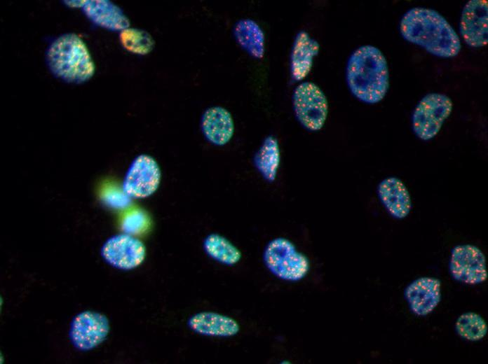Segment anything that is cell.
<instances>
[{
    "label": "cell",
    "instance_id": "6da1fadb",
    "mask_svg": "<svg viewBox=\"0 0 488 364\" xmlns=\"http://www.w3.org/2000/svg\"><path fill=\"white\" fill-rule=\"evenodd\" d=\"M400 30L407 41L423 48L440 57H453L461 50V41L455 30L438 12L416 7L401 19Z\"/></svg>",
    "mask_w": 488,
    "mask_h": 364
},
{
    "label": "cell",
    "instance_id": "7a4b0ae2",
    "mask_svg": "<svg viewBox=\"0 0 488 364\" xmlns=\"http://www.w3.org/2000/svg\"><path fill=\"white\" fill-rule=\"evenodd\" d=\"M346 80L359 100L367 104L381 101L389 87L388 68L382 52L372 46L358 48L348 61Z\"/></svg>",
    "mask_w": 488,
    "mask_h": 364
},
{
    "label": "cell",
    "instance_id": "3957f363",
    "mask_svg": "<svg viewBox=\"0 0 488 364\" xmlns=\"http://www.w3.org/2000/svg\"><path fill=\"white\" fill-rule=\"evenodd\" d=\"M46 61L52 74L68 83H83L93 76L95 71L86 44L74 33L56 38L47 48Z\"/></svg>",
    "mask_w": 488,
    "mask_h": 364
},
{
    "label": "cell",
    "instance_id": "277c9868",
    "mask_svg": "<svg viewBox=\"0 0 488 364\" xmlns=\"http://www.w3.org/2000/svg\"><path fill=\"white\" fill-rule=\"evenodd\" d=\"M263 260L276 277L290 282L303 279L310 270L308 257L285 237H276L266 246Z\"/></svg>",
    "mask_w": 488,
    "mask_h": 364
},
{
    "label": "cell",
    "instance_id": "5b68a950",
    "mask_svg": "<svg viewBox=\"0 0 488 364\" xmlns=\"http://www.w3.org/2000/svg\"><path fill=\"white\" fill-rule=\"evenodd\" d=\"M452 99L440 93H429L416 105L412 118V129L418 138L428 141L435 137L450 115Z\"/></svg>",
    "mask_w": 488,
    "mask_h": 364
},
{
    "label": "cell",
    "instance_id": "8992f818",
    "mask_svg": "<svg viewBox=\"0 0 488 364\" xmlns=\"http://www.w3.org/2000/svg\"><path fill=\"white\" fill-rule=\"evenodd\" d=\"M293 108L301 125L310 131L323 127L328 113V103L322 90L315 83L303 82L294 90Z\"/></svg>",
    "mask_w": 488,
    "mask_h": 364
},
{
    "label": "cell",
    "instance_id": "52a82bcc",
    "mask_svg": "<svg viewBox=\"0 0 488 364\" xmlns=\"http://www.w3.org/2000/svg\"><path fill=\"white\" fill-rule=\"evenodd\" d=\"M161 172L156 160L142 154L130 165L122 188L130 198H145L154 194L158 188Z\"/></svg>",
    "mask_w": 488,
    "mask_h": 364
},
{
    "label": "cell",
    "instance_id": "ba28073f",
    "mask_svg": "<svg viewBox=\"0 0 488 364\" xmlns=\"http://www.w3.org/2000/svg\"><path fill=\"white\" fill-rule=\"evenodd\" d=\"M449 270L453 278L466 284H480L487 279L486 258L477 246H455L451 253Z\"/></svg>",
    "mask_w": 488,
    "mask_h": 364
},
{
    "label": "cell",
    "instance_id": "9c48e42d",
    "mask_svg": "<svg viewBox=\"0 0 488 364\" xmlns=\"http://www.w3.org/2000/svg\"><path fill=\"white\" fill-rule=\"evenodd\" d=\"M110 330L105 315L92 311H84L73 318L69 337L74 346L79 350L94 349L107 338Z\"/></svg>",
    "mask_w": 488,
    "mask_h": 364
},
{
    "label": "cell",
    "instance_id": "30bf717a",
    "mask_svg": "<svg viewBox=\"0 0 488 364\" xmlns=\"http://www.w3.org/2000/svg\"><path fill=\"white\" fill-rule=\"evenodd\" d=\"M101 254L111 266L130 270L143 262L146 257V248L139 239L124 233L107 239L102 246Z\"/></svg>",
    "mask_w": 488,
    "mask_h": 364
},
{
    "label": "cell",
    "instance_id": "8fae6325",
    "mask_svg": "<svg viewBox=\"0 0 488 364\" xmlns=\"http://www.w3.org/2000/svg\"><path fill=\"white\" fill-rule=\"evenodd\" d=\"M487 6V1L470 0L462 10L460 32L464 41L471 47H483L488 43Z\"/></svg>",
    "mask_w": 488,
    "mask_h": 364
},
{
    "label": "cell",
    "instance_id": "7c38bea8",
    "mask_svg": "<svg viewBox=\"0 0 488 364\" xmlns=\"http://www.w3.org/2000/svg\"><path fill=\"white\" fill-rule=\"evenodd\" d=\"M68 6L81 8L89 20L107 30L121 31L130 27L123 11L110 1H69Z\"/></svg>",
    "mask_w": 488,
    "mask_h": 364
},
{
    "label": "cell",
    "instance_id": "4fadbf2b",
    "mask_svg": "<svg viewBox=\"0 0 488 364\" xmlns=\"http://www.w3.org/2000/svg\"><path fill=\"white\" fill-rule=\"evenodd\" d=\"M439 279L421 277L411 283L405 289V298L412 312L419 316L431 313L441 298Z\"/></svg>",
    "mask_w": 488,
    "mask_h": 364
},
{
    "label": "cell",
    "instance_id": "5bb4252c",
    "mask_svg": "<svg viewBox=\"0 0 488 364\" xmlns=\"http://www.w3.org/2000/svg\"><path fill=\"white\" fill-rule=\"evenodd\" d=\"M378 196L388 212L394 218H405L412 209L409 192L403 182L397 177H388L380 182Z\"/></svg>",
    "mask_w": 488,
    "mask_h": 364
},
{
    "label": "cell",
    "instance_id": "9a60e30c",
    "mask_svg": "<svg viewBox=\"0 0 488 364\" xmlns=\"http://www.w3.org/2000/svg\"><path fill=\"white\" fill-rule=\"evenodd\" d=\"M201 130L212 144L224 146L232 138L234 123L229 111L221 106L208 108L201 118Z\"/></svg>",
    "mask_w": 488,
    "mask_h": 364
},
{
    "label": "cell",
    "instance_id": "2e32d148",
    "mask_svg": "<svg viewBox=\"0 0 488 364\" xmlns=\"http://www.w3.org/2000/svg\"><path fill=\"white\" fill-rule=\"evenodd\" d=\"M188 326L198 334L212 337H231L240 330V326L235 319L212 312L193 315L188 321Z\"/></svg>",
    "mask_w": 488,
    "mask_h": 364
},
{
    "label": "cell",
    "instance_id": "e0dca14e",
    "mask_svg": "<svg viewBox=\"0 0 488 364\" xmlns=\"http://www.w3.org/2000/svg\"><path fill=\"white\" fill-rule=\"evenodd\" d=\"M319 43L309 34L300 31L296 36L291 53V75L294 80H301L310 72L313 57L318 53Z\"/></svg>",
    "mask_w": 488,
    "mask_h": 364
},
{
    "label": "cell",
    "instance_id": "ac0fdd59",
    "mask_svg": "<svg viewBox=\"0 0 488 364\" xmlns=\"http://www.w3.org/2000/svg\"><path fill=\"white\" fill-rule=\"evenodd\" d=\"M254 163L266 181L272 183L276 180L280 164V150L276 138L269 136L264 140L255 155Z\"/></svg>",
    "mask_w": 488,
    "mask_h": 364
},
{
    "label": "cell",
    "instance_id": "d6986e66",
    "mask_svg": "<svg viewBox=\"0 0 488 364\" xmlns=\"http://www.w3.org/2000/svg\"><path fill=\"white\" fill-rule=\"evenodd\" d=\"M238 43L251 56L260 59L264 54V34L262 29L250 19L239 20L234 27Z\"/></svg>",
    "mask_w": 488,
    "mask_h": 364
},
{
    "label": "cell",
    "instance_id": "ffe728a7",
    "mask_svg": "<svg viewBox=\"0 0 488 364\" xmlns=\"http://www.w3.org/2000/svg\"><path fill=\"white\" fill-rule=\"evenodd\" d=\"M203 247L210 258L228 266L234 265L242 258L240 251L235 245L226 237L216 233L205 237Z\"/></svg>",
    "mask_w": 488,
    "mask_h": 364
},
{
    "label": "cell",
    "instance_id": "44dd1931",
    "mask_svg": "<svg viewBox=\"0 0 488 364\" xmlns=\"http://www.w3.org/2000/svg\"><path fill=\"white\" fill-rule=\"evenodd\" d=\"M121 46L127 51L140 55L149 53L154 47V41L146 31L127 28L120 32Z\"/></svg>",
    "mask_w": 488,
    "mask_h": 364
},
{
    "label": "cell",
    "instance_id": "7402d4cb",
    "mask_svg": "<svg viewBox=\"0 0 488 364\" xmlns=\"http://www.w3.org/2000/svg\"><path fill=\"white\" fill-rule=\"evenodd\" d=\"M455 326L458 335L469 341L480 340L487 332L485 321L474 312L461 314L456 320Z\"/></svg>",
    "mask_w": 488,
    "mask_h": 364
},
{
    "label": "cell",
    "instance_id": "603a6c76",
    "mask_svg": "<svg viewBox=\"0 0 488 364\" xmlns=\"http://www.w3.org/2000/svg\"><path fill=\"white\" fill-rule=\"evenodd\" d=\"M149 226V219L144 211L135 209L128 211L121 221V230L128 234L137 235L144 233Z\"/></svg>",
    "mask_w": 488,
    "mask_h": 364
},
{
    "label": "cell",
    "instance_id": "cb8c5ba5",
    "mask_svg": "<svg viewBox=\"0 0 488 364\" xmlns=\"http://www.w3.org/2000/svg\"><path fill=\"white\" fill-rule=\"evenodd\" d=\"M101 197L109 206L114 209H123L130 203V197L123 191L113 185H106L102 188Z\"/></svg>",
    "mask_w": 488,
    "mask_h": 364
}]
</instances>
